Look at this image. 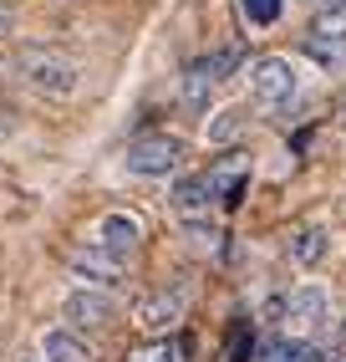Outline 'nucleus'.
Segmentation results:
<instances>
[{
    "instance_id": "12",
    "label": "nucleus",
    "mask_w": 346,
    "mask_h": 362,
    "mask_svg": "<svg viewBox=\"0 0 346 362\" xmlns=\"http://www.w3.org/2000/svg\"><path fill=\"white\" fill-rule=\"evenodd\" d=\"M71 276H77L82 286H92V291H112L117 276H122V265H112V260H102V255L82 250V255H71Z\"/></svg>"
},
{
    "instance_id": "15",
    "label": "nucleus",
    "mask_w": 346,
    "mask_h": 362,
    "mask_svg": "<svg viewBox=\"0 0 346 362\" xmlns=\"http://www.w3.org/2000/svg\"><path fill=\"white\" fill-rule=\"evenodd\" d=\"M128 362H184V342L179 337H153V342H143Z\"/></svg>"
},
{
    "instance_id": "20",
    "label": "nucleus",
    "mask_w": 346,
    "mask_h": 362,
    "mask_svg": "<svg viewBox=\"0 0 346 362\" xmlns=\"http://www.w3.org/2000/svg\"><path fill=\"white\" fill-rule=\"evenodd\" d=\"M326 6H341V11H346V0H326Z\"/></svg>"
},
{
    "instance_id": "5",
    "label": "nucleus",
    "mask_w": 346,
    "mask_h": 362,
    "mask_svg": "<svg viewBox=\"0 0 346 362\" xmlns=\"http://www.w3.org/2000/svg\"><path fill=\"white\" fill-rule=\"evenodd\" d=\"M184 311H189L184 291H158V296H143L133 306V327L148 332V337H173V327L184 322Z\"/></svg>"
},
{
    "instance_id": "13",
    "label": "nucleus",
    "mask_w": 346,
    "mask_h": 362,
    "mask_svg": "<svg viewBox=\"0 0 346 362\" xmlns=\"http://www.w3.org/2000/svg\"><path fill=\"white\" fill-rule=\"evenodd\" d=\"M321 255H326V230L321 225H301L290 235V260L295 265H316Z\"/></svg>"
},
{
    "instance_id": "6",
    "label": "nucleus",
    "mask_w": 346,
    "mask_h": 362,
    "mask_svg": "<svg viewBox=\"0 0 346 362\" xmlns=\"http://www.w3.org/2000/svg\"><path fill=\"white\" fill-rule=\"evenodd\" d=\"M275 311H280L285 332L306 342V332H316L321 322H326V291H321V286H295V291H290Z\"/></svg>"
},
{
    "instance_id": "7",
    "label": "nucleus",
    "mask_w": 346,
    "mask_h": 362,
    "mask_svg": "<svg viewBox=\"0 0 346 362\" xmlns=\"http://www.w3.org/2000/svg\"><path fill=\"white\" fill-rule=\"evenodd\" d=\"M204 184H209V194H214V204H219V209H239L244 189H250V158H244V153L219 158L209 174H204Z\"/></svg>"
},
{
    "instance_id": "9",
    "label": "nucleus",
    "mask_w": 346,
    "mask_h": 362,
    "mask_svg": "<svg viewBox=\"0 0 346 362\" xmlns=\"http://www.w3.org/2000/svg\"><path fill=\"white\" fill-rule=\"evenodd\" d=\"M168 204H173V214H179V220H209L214 194H209L204 174H189V179H179V184H173V194H168Z\"/></svg>"
},
{
    "instance_id": "2",
    "label": "nucleus",
    "mask_w": 346,
    "mask_h": 362,
    "mask_svg": "<svg viewBox=\"0 0 346 362\" xmlns=\"http://www.w3.org/2000/svg\"><path fill=\"white\" fill-rule=\"evenodd\" d=\"M138 245H143V225L128 209H107L102 220H92V230H87V250L112 260V265H128L138 255Z\"/></svg>"
},
{
    "instance_id": "14",
    "label": "nucleus",
    "mask_w": 346,
    "mask_h": 362,
    "mask_svg": "<svg viewBox=\"0 0 346 362\" xmlns=\"http://www.w3.org/2000/svg\"><path fill=\"white\" fill-rule=\"evenodd\" d=\"M265 362H321V347L301 342V337H280L265 347Z\"/></svg>"
},
{
    "instance_id": "19",
    "label": "nucleus",
    "mask_w": 346,
    "mask_h": 362,
    "mask_svg": "<svg viewBox=\"0 0 346 362\" xmlns=\"http://www.w3.org/2000/svg\"><path fill=\"white\" fill-rule=\"evenodd\" d=\"M6 31H11V11H6V6H0V36H6Z\"/></svg>"
},
{
    "instance_id": "3",
    "label": "nucleus",
    "mask_w": 346,
    "mask_h": 362,
    "mask_svg": "<svg viewBox=\"0 0 346 362\" xmlns=\"http://www.w3.org/2000/svg\"><path fill=\"white\" fill-rule=\"evenodd\" d=\"M184 138H173V133H143L128 143V153H122V163H128V174L138 179H168V174H179L184 168Z\"/></svg>"
},
{
    "instance_id": "1",
    "label": "nucleus",
    "mask_w": 346,
    "mask_h": 362,
    "mask_svg": "<svg viewBox=\"0 0 346 362\" xmlns=\"http://www.w3.org/2000/svg\"><path fill=\"white\" fill-rule=\"evenodd\" d=\"M20 77H26L36 92H46V98H77L82 87V66L52 52V46H26L20 52Z\"/></svg>"
},
{
    "instance_id": "16",
    "label": "nucleus",
    "mask_w": 346,
    "mask_h": 362,
    "mask_svg": "<svg viewBox=\"0 0 346 362\" xmlns=\"http://www.w3.org/2000/svg\"><path fill=\"white\" fill-rule=\"evenodd\" d=\"M280 11H285V0H239V16L250 26H275Z\"/></svg>"
},
{
    "instance_id": "4",
    "label": "nucleus",
    "mask_w": 346,
    "mask_h": 362,
    "mask_svg": "<svg viewBox=\"0 0 346 362\" xmlns=\"http://www.w3.org/2000/svg\"><path fill=\"white\" fill-rule=\"evenodd\" d=\"M295 87H301V82H295V66H290L285 57H260V62H250V92H255L260 107L290 103Z\"/></svg>"
},
{
    "instance_id": "23",
    "label": "nucleus",
    "mask_w": 346,
    "mask_h": 362,
    "mask_svg": "<svg viewBox=\"0 0 346 362\" xmlns=\"http://www.w3.org/2000/svg\"><path fill=\"white\" fill-rule=\"evenodd\" d=\"M341 337H346V327H341Z\"/></svg>"
},
{
    "instance_id": "8",
    "label": "nucleus",
    "mask_w": 346,
    "mask_h": 362,
    "mask_svg": "<svg viewBox=\"0 0 346 362\" xmlns=\"http://www.w3.org/2000/svg\"><path fill=\"white\" fill-rule=\"evenodd\" d=\"M61 317H66L71 327H107V322L117 317V301H112L107 291L82 286V291H71V296L61 301Z\"/></svg>"
},
{
    "instance_id": "17",
    "label": "nucleus",
    "mask_w": 346,
    "mask_h": 362,
    "mask_svg": "<svg viewBox=\"0 0 346 362\" xmlns=\"http://www.w3.org/2000/svg\"><path fill=\"white\" fill-rule=\"evenodd\" d=\"M250 342H255V332L239 327V332H234V347H229V362H244V357H250Z\"/></svg>"
},
{
    "instance_id": "18",
    "label": "nucleus",
    "mask_w": 346,
    "mask_h": 362,
    "mask_svg": "<svg viewBox=\"0 0 346 362\" xmlns=\"http://www.w3.org/2000/svg\"><path fill=\"white\" fill-rule=\"evenodd\" d=\"M234 133H239V112H225V123H214V128H209V138H219V143L234 138Z\"/></svg>"
},
{
    "instance_id": "11",
    "label": "nucleus",
    "mask_w": 346,
    "mask_h": 362,
    "mask_svg": "<svg viewBox=\"0 0 346 362\" xmlns=\"http://www.w3.org/2000/svg\"><path fill=\"white\" fill-rule=\"evenodd\" d=\"M41 357L46 362H97V352L82 342L77 332H66V327H56V332L41 337Z\"/></svg>"
},
{
    "instance_id": "21",
    "label": "nucleus",
    "mask_w": 346,
    "mask_h": 362,
    "mask_svg": "<svg viewBox=\"0 0 346 362\" xmlns=\"http://www.w3.org/2000/svg\"><path fill=\"white\" fill-rule=\"evenodd\" d=\"M341 123H346V107H341Z\"/></svg>"
},
{
    "instance_id": "22",
    "label": "nucleus",
    "mask_w": 346,
    "mask_h": 362,
    "mask_svg": "<svg viewBox=\"0 0 346 362\" xmlns=\"http://www.w3.org/2000/svg\"><path fill=\"white\" fill-rule=\"evenodd\" d=\"M316 6H326V0H316Z\"/></svg>"
},
{
    "instance_id": "10",
    "label": "nucleus",
    "mask_w": 346,
    "mask_h": 362,
    "mask_svg": "<svg viewBox=\"0 0 346 362\" xmlns=\"http://www.w3.org/2000/svg\"><path fill=\"white\" fill-rule=\"evenodd\" d=\"M214 87H219V77H214V66H209V57H199V62H189L184 66V82H179V98H184V107H209V98H214Z\"/></svg>"
}]
</instances>
